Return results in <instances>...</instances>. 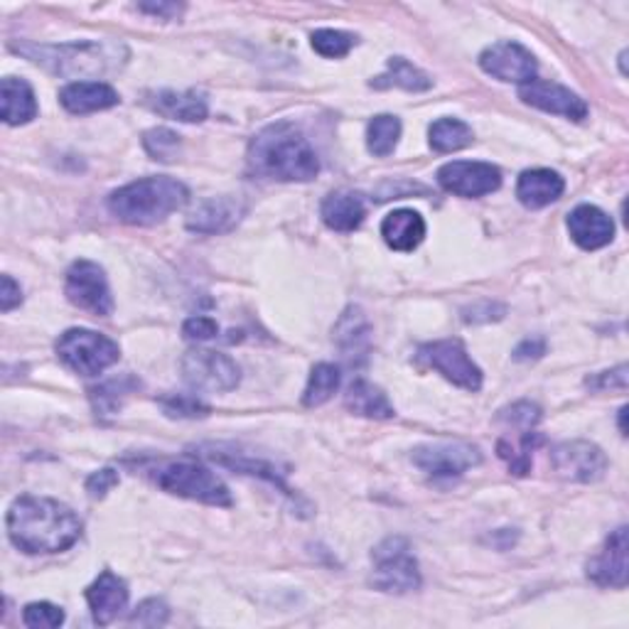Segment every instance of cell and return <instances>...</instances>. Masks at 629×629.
Segmentation results:
<instances>
[{
    "mask_svg": "<svg viewBox=\"0 0 629 629\" xmlns=\"http://www.w3.org/2000/svg\"><path fill=\"white\" fill-rule=\"evenodd\" d=\"M37 116L35 91L25 79L5 77L0 85V119L8 126H23Z\"/></svg>",
    "mask_w": 629,
    "mask_h": 629,
    "instance_id": "cb8c5ba5",
    "label": "cell"
},
{
    "mask_svg": "<svg viewBox=\"0 0 629 629\" xmlns=\"http://www.w3.org/2000/svg\"><path fill=\"white\" fill-rule=\"evenodd\" d=\"M244 212L242 200L229 198V194L210 198L200 202L198 210L188 216V229L198 234H224L242 222Z\"/></svg>",
    "mask_w": 629,
    "mask_h": 629,
    "instance_id": "d6986e66",
    "label": "cell"
},
{
    "mask_svg": "<svg viewBox=\"0 0 629 629\" xmlns=\"http://www.w3.org/2000/svg\"><path fill=\"white\" fill-rule=\"evenodd\" d=\"M150 478L162 492L212 507H232L229 487L216 474L194 460H168L150 468Z\"/></svg>",
    "mask_w": 629,
    "mask_h": 629,
    "instance_id": "5b68a950",
    "label": "cell"
},
{
    "mask_svg": "<svg viewBox=\"0 0 629 629\" xmlns=\"http://www.w3.org/2000/svg\"><path fill=\"white\" fill-rule=\"evenodd\" d=\"M369 333H371L369 319L362 311H359V307H347L333 329L335 342L339 345V349H342L345 357H352V359L357 355L367 352Z\"/></svg>",
    "mask_w": 629,
    "mask_h": 629,
    "instance_id": "83f0119b",
    "label": "cell"
},
{
    "mask_svg": "<svg viewBox=\"0 0 629 629\" xmlns=\"http://www.w3.org/2000/svg\"><path fill=\"white\" fill-rule=\"evenodd\" d=\"M519 99L533 109L555 113V116L571 121H583L587 116L585 101L577 97L575 91L561 85H553V81H539V79L529 81V85L519 87Z\"/></svg>",
    "mask_w": 629,
    "mask_h": 629,
    "instance_id": "9a60e30c",
    "label": "cell"
},
{
    "mask_svg": "<svg viewBox=\"0 0 629 629\" xmlns=\"http://www.w3.org/2000/svg\"><path fill=\"white\" fill-rule=\"evenodd\" d=\"M430 148L436 153H456L468 148L474 141V133L465 121L460 119H438L430 131Z\"/></svg>",
    "mask_w": 629,
    "mask_h": 629,
    "instance_id": "f546056e",
    "label": "cell"
},
{
    "mask_svg": "<svg viewBox=\"0 0 629 629\" xmlns=\"http://www.w3.org/2000/svg\"><path fill=\"white\" fill-rule=\"evenodd\" d=\"M411 458L430 478H460L462 472L480 465L482 452L470 442H428L418 446Z\"/></svg>",
    "mask_w": 629,
    "mask_h": 629,
    "instance_id": "7c38bea8",
    "label": "cell"
},
{
    "mask_svg": "<svg viewBox=\"0 0 629 629\" xmlns=\"http://www.w3.org/2000/svg\"><path fill=\"white\" fill-rule=\"evenodd\" d=\"M59 101L69 113H94L119 104V91L104 81H71L59 91Z\"/></svg>",
    "mask_w": 629,
    "mask_h": 629,
    "instance_id": "ffe728a7",
    "label": "cell"
},
{
    "mask_svg": "<svg viewBox=\"0 0 629 629\" xmlns=\"http://www.w3.org/2000/svg\"><path fill=\"white\" fill-rule=\"evenodd\" d=\"M371 561H374L371 585L377 591L404 595L420 587L418 561L404 536H391V539L381 541L371 553Z\"/></svg>",
    "mask_w": 629,
    "mask_h": 629,
    "instance_id": "52a82bcc",
    "label": "cell"
},
{
    "mask_svg": "<svg viewBox=\"0 0 629 629\" xmlns=\"http://www.w3.org/2000/svg\"><path fill=\"white\" fill-rule=\"evenodd\" d=\"M170 617V607L165 605L160 597H150V600H143L136 613L131 615V625L138 627H162Z\"/></svg>",
    "mask_w": 629,
    "mask_h": 629,
    "instance_id": "74e56055",
    "label": "cell"
},
{
    "mask_svg": "<svg viewBox=\"0 0 629 629\" xmlns=\"http://www.w3.org/2000/svg\"><path fill=\"white\" fill-rule=\"evenodd\" d=\"M87 603L94 622L106 627L128 607V585L116 573L104 571L87 587Z\"/></svg>",
    "mask_w": 629,
    "mask_h": 629,
    "instance_id": "e0dca14e",
    "label": "cell"
},
{
    "mask_svg": "<svg viewBox=\"0 0 629 629\" xmlns=\"http://www.w3.org/2000/svg\"><path fill=\"white\" fill-rule=\"evenodd\" d=\"M339 384H342V374H339V367L319 362L313 367L311 379H307L305 394H303V404L307 408L323 406L329 398L337 394Z\"/></svg>",
    "mask_w": 629,
    "mask_h": 629,
    "instance_id": "4dcf8cb0",
    "label": "cell"
},
{
    "mask_svg": "<svg viewBox=\"0 0 629 629\" xmlns=\"http://www.w3.org/2000/svg\"><path fill=\"white\" fill-rule=\"evenodd\" d=\"M371 87L374 89L398 87V89H406V91H428L433 87V79L423 69L411 65L408 59L394 57V59H389V67H386L384 75L371 79Z\"/></svg>",
    "mask_w": 629,
    "mask_h": 629,
    "instance_id": "f1b7e54d",
    "label": "cell"
},
{
    "mask_svg": "<svg viewBox=\"0 0 629 629\" xmlns=\"http://www.w3.org/2000/svg\"><path fill=\"white\" fill-rule=\"evenodd\" d=\"M502 423H509V426H517L521 430H533L536 423L541 420V408L531 404V401H519L509 408H504L499 414Z\"/></svg>",
    "mask_w": 629,
    "mask_h": 629,
    "instance_id": "f35d334b",
    "label": "cell"
},
{
    "mask_svg": "<svg viewBox=\"0 0 629 629\" xmlns=\"http://www.w3.org/2000/svg\"><path fill=\"white\" fill-rule=\"evenodd\" d=\"M381 236L394 251H414L426 239V222L414 210H396L381 222Z\"/></svg>",
    "mask_w": 629,
    "mask_h": 629,
    "instance_id": "603a6c76",
    "label": "cell"
},
{
    "mask_svg": "<svg viewBox=\"0 0 629 629\" xmlns=\"http://www.w3.org/2000/svg\"><path fill=\"white\" fill-rule=\"evenodd\" d=\"M401 138V121L391 113H381L374 116L367 126V148L371 156L386 158L396 150Z\"/></svg>",
    "mask_w": 629,
    "mask_h": 629,
    "instance_id": "1f68e13d",
    "label": "cell"
},
{
    "mask_svg": "<svg viewBox=\"0 0 629 629\" xmlns=\"http://www.w3.org/2000/svg\"><path fill=\"white\" fill-rule=\"evenodd\" d=\"M319 214H323V222L329 226V229L339 232V234H349L362 226L367 207H364V200L359 198L357 192H333L325 198Z\"/></svg>",
    "mask_w": 629,
    "mask_h": 629,
    "instance_id": "d4e9b609",
    "label": "cell"
},
{
    "mask_svg": "<svg viewBox=\"0 0 629 629\" xmlns=\"http://www.w3.org/2000/svg\"><path fill=\"white\" fill-rule=\"evenodd\" d=\"M551 465L559 478L569 482H597L607 470L605 452L587 440H571L555 446L551 452Z\"/></svg>",
    "mask_w": 629,
    "mask_h": 629,
    "instance_id": "4fadbf2b",
    "label": "cell"
},
{
    "mask_svg": "<svg viewBox=\"0 0 629 629\" xmlns=\"http://www.w3.org/2000/svg\"><path fill=\"white\" fill-rule=\"evenodd\" d=\"M8 539L23 553H61L81 536V521L67 504L47 497H18L8 509Z\"/></svg>",
    "mask_w": 629,
    "mask_h": 629,
    "instance_id": "6da1fadb",
    "label": "cell"
},
{
    "mask_svg": "<svg viewBox=\"0 0 629 629\" xmlns=\"http://www.w3.org/2000/svg\"><path fill=\"white\" fill-rule=\"evenodd\" d=\"M587 386L595 389V391H605V389H627V367H617L613 371H603V374L591 377L585 381Z\"/></svg>",
    "mask_w": 629,
    "mask_h": 629,
    "instance_id": "b9f144b4",
    "label": "cell"
},
{
    "mask_svg": "<svg viewBox=\"0 0 629 629\" xmlns=\"http://www.w3.org/2000/svg\"><path fill=\"white\" fill-rule=\"evenodd\" d=\"M182 335L192 339V342H204V339H212L220 335V325H216V319L212 317H190V319H184V325H182Z\"/></svg>",
    "mask_w": 629,
    "mask_h": 629,
    "instance_id": "ab89813d",
    "label": "cell"
},
{
    "mask_svg": "<svg viewBox=\"0 0 629 629\" xmlns=\"http://www.w3.org/2000/svg\"><path fill=\"white\" fill-rule=\"evenodd\" d=\"M311 40H313L315 53L329 59H339V57L349 55V49H352L357 43L355 35L342 33V30H317Z\"/></svg>",
    "mask_w": 629,
    "mask_h": 629,
    "instance_id": "836d02e7",
    "label": "cell"
},
{
    "mask_svg": "<svg viewBox=\"0 0 629 629\" xmlns=\"http://www.w3.org/2000/svg\"><path fill=\"white\" fill-rule=\"evenodd\" d=\"M136 386H138V381L131 379V377L106 381V384H101V386L89 391L91 404H94L99 414H116L123 404V398H126Z\"/></svg>",
    "mask_w": 629,
    "mask_h": 629,
    "instance_id": "d6a6232c",
    "label": "cell"
},
{
    "mask_svg": "<svg viewBox=\"0 0 629 629\" xmlns=\"http://www.w3.org/2000/svg\"><path fill=\"white\" fill-rule=\"evenodd\" d=\"M188 200L190 192L180 180L158 175V178H143L111 192L109 212L123 224L153 226L182 210Z\"/></svg>",
    "mask_w": 629,
    "mask_h": 629,
    "instance_id": "3957f363",
    "label": "cell"
},
{
    "mask_svg": "<svg viewBox=\"0 0 629 629\" xmlns=\"http://www.w3.org/2000/svg\"><path fill=\"white\" fill-rule=\"evenodd\" d=\"M55 352L61 364L81 377H99L121 357V349L111 337L85 327L67 329L65 335H59Z\"/></svg>",
    "mask_w": 629,
    "mask_h": 629,
    "instance_id": "8992f818",
    "label": "cell"
},
{
    "mask_svg": "<svg viewBox=\"0 0 629 629\" xmlns=\"http://www.w3.org/2000/svg\"><path fill=\"white\" fill-rule=\"evenodd\" d=\"M153 109L182 123H200L207 119V101L194 91H160L153 97Z\"/></svg>",
    "mask_w": 629,
    "mask_h": 629,
    "instance_id": "4316f807",
    "label": "cell"
},
{
    "mask_svg": "<svg viewBox=\"0 0 629 629\" xmlns=\"http://www.w3.org/2000/svg\"><path fill=\"white\" fill-rule=\"evenodd\" d=\"M143 146H146L148 156L162 160V162H172L180 156V136L172 133L170 128H153L143 136Z\"/></svg>",
    "mask_w": 629,
    "mask_h": 629,
    "instance_id": "e575fe53",
    "label": "cell"
},
{
    "mask_svg": "<svg viewBox=\"0 0 629 629\" xmlns=\"http://www.w3.org/2000/svg\"><path fill=\"white\" fill-rule=\"evenodd\" d=\"M418 359L460 389H482V369L472 362V357L460 339H440V342L423 345L418 349Z\"/></svg>",
    "mask_w": 629,
    "mask_h": 629,
    "instance_id": "9c48e42d",
    "label": "cell"
},
{
    "mask_svg": "<svg viewBox=\"0 0 629 629\" xmlns=\"http://www.w3.org/2000/svg\"><path fill=\"white\" fill-rule=\"evenodd\" d=\"M438 184L450 194L458 198H484L499 190L502 172L497 165L492 162H470V160H456L442 165L438 170Z\"/></svg>",
    "mask_w": 629,
    "mask_h": 629,
    "instance_id": "8fae6325",
    "label": "cell"
},
{
    "mask_svg": "<svg viewBox=\"0 0 629 629\" xmlns=\"http://www.w3.org/2000/svg\"><path fill=\"white\" fill-rule=\"evenodd\" d=\"M65 293H67V301L71 305L81 307V311H89L101 317L113 313V297H111L106 273H104V268L94 261L79 259L69 266Z\"/></svg>",
    "mask_w": 629,
    "mask_h": 629,
    "instance_id": "ba28073f",
    "label": "cell"
},
{
    "mask_svg": "<svg viewBox=\"0 0 629 629\" xmlns=\"http://www.w3.org/2000/svg\"><path fill=\"white\" fill-rule=\"evenodd\" d=\"M143 13H150V15H158L162 20H172L175 15L182 13V5H175V3H158V5H141Z\"/></svg>",
    "mask_w": 629,
    "mask_h": 629,
    "instance_id": "f6af8a7d",
    "label": "cell"
},
{
    "mask_svg": "<svg viewBox=\"0 0 629 629\" xmlns=\"http://www.w3.org/2000/svg\"><path fill=\"white\" fill-rule=\"evenodd\" d=\"M543 352H546L543 337H529L514 349V359H517V362H526V359H539Z\"/></svg>",
    "mask_w": 629,
    "mask_h": 629,
    "instance_id": "ee69618b",
    "label": "cell"
},
{
    "mask_svg": "<svg viewBox=\"0 0 629 629\" xmlns=\"http://www.w3.org/2000/svg\"><path fill=\"white\" fill-rule=\"evenodd\" d=\"M480 67L490 77L499 81H514V85H529L536 77V57L519 43H494L480 55Z\"/></svg>",
    "mask_w": 629,
    "mask_h": 629,
    "instance_id": "5bb4252c",
    "label": "cell"
},
{
    "mask_svg": "<svg viewBox=\"0 0 629 629\" xmlns=\"http://www.w3.org/2000/svg\"><path fill=\"white\" fill-rule=\"evenodd\" d=\"M569 232L581 249L595 251L615 239V222L595 204H581L569 214Z\"/></svg>",
    "mask_w": 629,
    "mask_h": 629,
    "instance_id": "ac0fdd59",
    "label": "cell"
},
{
    "mask_svg": "<svg viewBox=\"0 0 629 629\" xmlns=\"http://www.w3.org/2000/svg\"><path fill=\"white\" fill-rule=\"evenodd\" d=\"M627 549V526H620L607 536L603 551L587 563V577L600 587H625L629 581Z\"/></svg>",
    "mask_w": 629,
    "mask_h": 629,
    "instance_id": "2e32d148",
    "label": "cell"
},
{
    "mask_svg": "<svg viewBox=\"0 0 629 629\" xmlns=\"http://www.w3.org/2000/svg\"><path fill=\"white\" fill-rule=\"evenodd\" d=\"M23 622L33 629H55L65 625V610L53 603H30L23 613Z\"/></svg>",
    "mask_w": 629,
    "mask_h": 629,
    "instance_id": "8d00e7d4",
    "label": "cell"
},
{
    "mask_svg": "<svg viewBox=\"0 0 629 629\" xmlns=\"http://www.w3.org/2000/svg\"><path fill=\"white\" fill-rule=\"evenodd\" d=\"M345 406L352 411L355 416H364V418L386 420V418L396 416V411L394 406H391V401L384 391L364 379H357L355 384L347 389Z\"/></svg>",
    "mask_w": 629,
    "mask_h": 629,
    "instance_id": "484cf974",
    "label": "cell"
},
{
    "mask_svg": "<svg viewBox=\"0 0 629 629\" xmlns=\"http://www.w3.org/2000/svg\"><path fill=\"white\" fill-rule=\"evenodd\" d=\"M246 162L256 178L307 182L319 172V160L307 138L293 123L278 121L256 133Z\"/></svg>",
    "mask_w": 629,
    "mask_h": 629,
    "instance_id": "7a4b0ae2",
    "label": "cell"
},
{
    "mask_svg": "<svg viewBox=\"0 0 629 629\" xmlns=\"http://www.w3.org/2000/svg\"><path fill=\"white\" fill-rule=\"evenodd\" d=\"M20 55L45 67L57 77L87 79L106 75L119 67V47L109 43H69V45H18Z\"/></svg>",
    "mask_w": 629,
    "mask_h": 629,
    "instance_id": "277c9868",
    "label": "cell"
},
{
    "mask_svg": "<svg viewBox=\"0 0 629 629\" xmlns=\"http://www.w3.org/2000/svg\"><path fill=\"white\" fill-rule=\"evenodd\" d=\"M202 456L210 458L212 462L222 468H229L234 472H242V474H251V478H261L266 482H271L273 487H278L285 494H293L288 490L285 480L281 478V472H278L271 462L266 460H256L251 456H246V452H239L236 448H224V446H207L202 448Z\"/></svg>",
    "mask_w": 629,
    "mask_h": 629,
    "instance_id": "44dd1931",
    "label": "cell"
},
{
    "mask_svg": "<svg viewBox=\"0 0 629 629\" xmlns=\"http://www.w3.org/2000/svg\"><path fill=\"white\" fill-rule=\"evenodd\" d=\"M158 404L165 411V416H170V418H204L210 414V406L202 404V401H198L194 396L170 394V396H162Z\"/></svg>",
    "mask_w": 629,
    "mask_h": 629,
    "instance_id": "d590c367",
    "label": "cell"
},
{
    "mask_svg": "<svg viewBox=\"0 0 629 629\" xmlns=\"http://www.w3.org/2000/svg\"><path fill=\"white\" fill-rule=\"evenodd\" d=\"M625 416H627V408L620 411V430H622V436H627V428H625Z\"/></svg>",
    "mask_w": 629,
    "mask_h": 629,
    "instance_id": "bcb514c9",
    "label": "cell"
},
{
    "mask_svg": "<svg viewBox=\"0 0 629 629\" xmlns=\"http://www.w3.org/2000/svg\"><path fill=\"white\" fill-rule=\"evenodd\" d=\"M182 374L192 389L200 391H232L242 381L234 359L212 349H190L182 357Z\"/></svg>",
    "mask_w": 629,
    "mask_h": 629,
    "instance_id": "30bf717a",
    "label": "cell"
},
{
    "mask_svg": "<svg viewBox=\"0 0 629 629\" xmlns=\"http://www.w3.org/2000/svg\"><path fill=\"white\" fill-rule=\"evenodd\" d=\"M116 484H119V472L111 470V468H104V470L91 474V478L87 480V492H89L91 499H104L106 494L116 487Z\"/></svg>",
    "mask_w": 629,
    "mask_h": 629,
    "instance_id": "60d3db41",
    "label": "cell"
},
{
    "mask_svg": "<svg viewBox=\"0 0 629 629\" xmlns=\"http://www.w3.org/2000/svg\"><path fill=\"white\" fill-rule=\"evenodd\" d=\"M565 190V182L559 172L553 170H526L517 182V198L529 210L549 207L561 198Z\"/></svg>",
    "mask_w": 629,
    "mask_h": 629,
    "instance_id": "7402d4cb",
    "label": "cell"
},
{
    "mask_svg": "<svg viewBox=\"0 0 629 629\" xmlns=\"http://www.w3.org/2000/svg\"><path fill=\"white\" fill-rule=\"evenodd\" d=\"M20 303H23V291H20V285L10 276L0 278V311L10 313Z\"/></svg>",
    "mask_w": 629,
    "mask_h": 629,
    "instance_id": "7bdbcfd3",
    "label": "cell"
}]
</instances>
